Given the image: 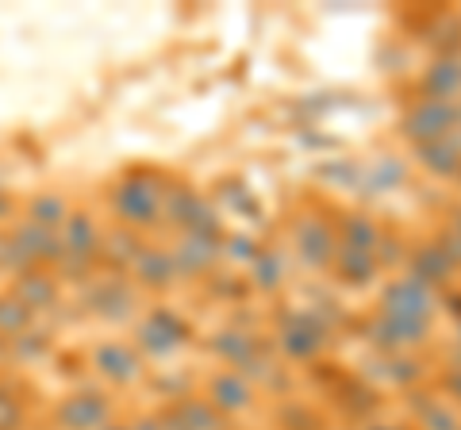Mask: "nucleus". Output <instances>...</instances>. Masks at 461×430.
<instances>
[{
  "instance_id": "obj_12",
  "label": "nucleus",
  "mask_w": 461,
  "mask_h": 430,
  "mask_svg": "<svg viewBox=\"0 0 461 430\" xmlns=\"http://www.w3.org/2000/svg\"><path fill=\"white\" fill-rule=\"evenodd\" d=\"M208 404L220 408V411H239V408L250 404V389L242 384L239 372H220V377L212 381V399Z\"/></svg>"
},
{
  "instance_id": "obj_7",
  "label": "nucleus",
  "mask_w": 461,
  "mask_h": 430,
  "mask_svg": "<svg viewBox=\"0 0 461 430\" xmlns=\"http://www.w3.org/2000/svg\"><path fill=\"white\" fill-rule=\"evenodd\" d=\"M135 289L142 292H166L173 281H177V262H173V250H162V246H142V254L135 257L131 273Z\"/></svg>"
},
{
  "instance_id": "obj_5",
  "label": "nucleus",
  "mask_w": 461,
  "mask_h": 430,
  "mask_svg": "<svg viewBox=\"0 0 461 430\" xmlns=\"http://www.w3.org/2000/svg\"><path fill=\"white\" fill-rule=\"evenodd\" d=\"M93 369L108 384H115V389H127V384L142 381V354L135 350V342H120V338L96 342L93 346Z\"/></svg>"
},
{
  "instance_id": "obj_3",
  "label": "nucleus",
  "mask_w": 461,
  "mask_h": 430,
  "mask_svg": "<svg viewBox=\"0 0 461 430\" xmlns=\"http://www.w3.org/2000/svg\"><path fill=\"white\" fill-rule=\"evenodd\" d=\"M189 342V323L181 319L173 308H150L142 319L135 323V350L147 357H169Z\"/></svg>"
},
{
  "instance_id": "obj_6",
  "label": "nucleus",
  "mask_w": 461,
  "mask_h": 430,
  "mask_svg": "<svg viewBox=\"0 0 461 430\" xmlns=\"http://www.w3.org/2000/svg\"><path fill=\"white\" fill-rule=\"evenodd\" d=\"M8 289L23 300L35 319L39 315H50L58 304H62V281H58L54 269H32V273L8 281Z\"/></svg>"
},
{
  "instance_id": "obj_10",
  "label": "nucleus",
  "mask_w": 461,
  "mask_h": 430,
  "mask_svg": "<svg viewBox=\"0 0 461 430\" xmlns=\"http://www.w3.org/2000/svg\"><path fill=\"white\" fill-rule=\"evenodd\" d=\"M39 319L27 311L23 300L12 289H0V346H8L12 338H20L23 331H32Z\"/></svg>"
},
{
  "instance_id": "obj_1",
  "label": "nucleus",
  "mask_w": 461,
  "mask_h": 430,
  "mask_svg": "<svg viewBox=\"0 0 461 430\" xmlns=\"http://www.w3.org/2000/svg\"><path fill=\"white\" fill-rule=\"evenodd\" d=\"M166 193L162 184L154 181V174L147 169H131L120 181H112L108 189V208L115 215V223L127 227V231H147L166 219Z\"/></svg>"
},
{
  "instance_id": "obj_11",
  "label": "nucleus",
  "mask_w": 461,
  "mask_h": 430,
  "mask_svg": "<svg viewBox=\"0 0 461 430\" xmlns=\"http://www.w3.org/2000/svg\"><path fill=\"white\" fill-rule=\"evenodd\" d=\"M47 354H50V331L35 323L32 331H23L20 338H12L5 346V362H12V365H35Z\"/></svg>"
},
{
  "instance_id": "obj_4",
  "label": "nucleus",
  "mask_w": 461,
  "mask_h": 430,
  "mask_svg": "<svg viewBox=\"0 0 461 430\" xmlns=\"http://www.w3.org/2000/svg\"><path fill=\"white\" fill-rule=\"evenodd\" d=\"M54 423L62 430H100L112 423V399L100 389H77L58 404Z\"/></svg>"
},
{
  "instance_id": "obj_2",
  "label": "nucleus",
  "mask_w": 461,
  "mask_h": 430,
  "mask_svg": "<svg viewBox=\"0 0 461 430\" xmlns=\"http://www.w3.org/2000/svg\"><path fill=\"white\" fill-rule=\"evenodd\" d=\"M85 308L104 323H127L139 315V289L127 273H96L85 284Z\"/></svg>"
},
{
  "instance_id": "obj_13",
  "label": "nucleus",
  "mask_w": 461,
  "mask_h": 430,
  "mask_svg": "<svg viewBox=\"0 0 461 430\" xmlns=\"http://www.w3.org/2000/svg\"><path fill=\"white\" fill-rule=\"evenodd\" d=\"M27 423V399L20 381L0 377V430H23Z\"/></svg>"
},
{
  "instance_id": "obj_14",
  "label": "nucleus",
  "mask_w": 461,
  "mask_h": 430,
  "mask_svg": "<svg viewBox=\"0 0 461 430\" xmlns=\"http://www.w3.org/2000/svg\"><path fill=\"white\" fill-rule=\"evenodd\" d=\"M16 211H20L16 196H12L8 189H0V231H8V227L16 223Z\"/></svg>"
},
{
  "instance_id": "obj_8",
  "label": "nucleus",
  "mask_w": 461,
  "mask_h": 430,
  "mask_svg": "<svg viewBox=\"0 0 461 430\" xmlns=\"http://www.w3.org/2000/svg\"><path fill=\"white\" fill-rule=\"evenodd\" d=\"M142 246H147V242H142L139 231H127V227L112 223L104 238H100V269H108V273H131Z\"/></svg>"
},
{
  "instance_id": "obj_9",
  "label": "nucleus",
  "mask_w": 461,
  "mask_h": 430,
  "mask_svg": "<svg viewBox=\"0 0 461 430\" xmlns=\"http://www.w3.org/2000/svg\"><path fill=\"white\" fill-rule=\"evenodd\" d=\"M74 211V204L62 196V193H54V189H42L35 196H27V204L20 211V219L27 223H35V227H47V231H62V223H66V215Z\"/></svg>"
}]
</instances>
